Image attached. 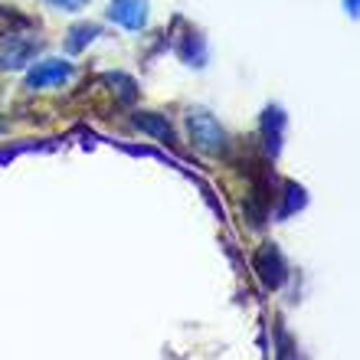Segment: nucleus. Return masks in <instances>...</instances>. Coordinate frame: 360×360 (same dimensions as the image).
I'll return each instance as SVG.
<instances>
[{
	"label": "nucleus",
	"instance_id": "nucleus-1",
	"mask_svg": "<svg viewBox=\"0 0 360 360\" xmlns=\"http://www.w3.org/2000/svg\"><path fill=\"white\" fill-rule=\"evenodd\" d=\"M187 134H190V144H193L200 154H207V158L226 154V148H229L226 128H223L217 115H210L207 108H190L187 112Z\"/></svg>",
	"mask_w": 360,
	"mask_h": 360
},
{
	"label": "nucleus",
	"instance_id": "nucleus-2",
	"mask_svg": "<svg viewBox=\"0 0 360 360\" xmlns=\"http://www.w3.org/2000/svg\"><path fill=\"white\" fill-rule=\"evenodd\" d=\"M252 269H256L259 282L266 285L269 292L282 288L285 278H288V259H285V252L275 246V243H262V246L256 249V256H252Z\"/></svg>",
	"mask_w": 360,
	"mask_h": 360
},
{
	"label": "nucleus",
	"instance_id": "nucleus-3",
	"mask_svg": "<svg viewBox=\"0 0 360 360\" xmlns=\"http://www.w3.org/2000/svg\"><path fill=\"white\" fill-rule=\"evenodd\" d=\"M43 39L37 37V30L27 33H13V37L0 39V69H23L37 59Z\"/></svg>",
	"mask_w": 360,
	"mask_h": 360
},
{
	"label": "nucleus",
	"instance_id": "nucleus-4",
	"mask_svg": "<svg viewBox=\"0 0 360 360\" xmlns=\"http://www.w3.org/2000/svg\"><path fill=\"white\" fill-rule=\"evenodd\" d=\"M72 79V63L59 56H46V59H33V66L27 69V89L37 92V89H53L63 86Z\"/></svg>",
	"mask_w": 360,
	"mask_h": 360
},
{
	"label": "nucleus",
	"instance_id": "nucleus-5",
	"mask_svg": "<svg viewBox=\"0 0 360 360\" xmlns=\"http://www.w3.org/2000/svg\"><path fill=\"white\" fill-rule=\"evenodd\" d=\"M105 13L122 30L141 33V30L148 27V17H151V4H148V0H112Z\"/></svg>",
	"mask_w": 360,
	"mask_h": 360
},
{
	"label": "nucleus",
	"instance_id": "nucleus-6",
	"mask_svg": "<svg viewBox=\"0 0 360 360\" xmlns=\"http://www.w3.org/2000/svg\"><path fill=\"white\" fill-rule=\"evenodd\" d=\"M187 27V23H184ZM174 53L180 56V63H187V66H207V39L200 37V30L187 27L184 37H174Z\"/></svg>",
	"mask_w": 360,
	"mask_h": 360
},
{
	"label": "nucleus",
	"instance_id": "nucleus-7",
	"mask_svg": "<svg viewBox=\"0 0 360 360\" xmlns=\"http://www.w3.org/2000/svg\"><path fill=\"white\" fill-rule=\"evenodd\" d=\"M282 134H285V112L278 105H269L266 112H262V148H266L269 158H278Z\"/></svg>",
	"mask_w": 360,
	"mask_h": 360
},
{
	"label": "nucleus",
	"instance_id": "nucleus-8",
	"mask_svg": "<svg viewBox=\"0 0 360 360\" xmlns=\"http://www.w3.org/2000/svg\"><path fill=\"white\" fill-rule=\"evenodd\" d=\"M134 122V128L138 131H144V134H151V138H158V141H164V144H171L174 141V128H171V122H167V115H158V112H138L131 118Z\"/></svg>",
	"mask_w": 360,
	"mask_h": 360
},
{
	"label": "nucleus",
	"instance_id": "nucleus-9",
	"mask_svg": "<svg viewBox=\"0 0 360 360\" xmlns=\"http://www.w3.org/2000/svg\"><path fill=\"white\" fill-rule=\"evenodd\" d=\"M27 30H39V23L33 17H27L20 7L0 4V39L13 37V33H27Z\"/></svg>",
	"mask_w": 360,
	"mask_h": 360
},
{
	"label": "nucleus",
	"instance_id": "nucleus-10",
	"mask_svg": "<svg viewBox=\"0 0 360 360\" xmlns=\"http://www.w3.org/2000/svg\"><path fill=\"white\" fill-rule=\"evenodd\" d=\"M98 37H102V27H98V23H92V20L72 23V27L66 30V49H69V53H82V49H89Z\"/></svg>",
	"mask_w": 360,
	"mask_h": 360
},
{
	"label": "nucleus",
	"instance_id": "nucleus-11",
	"mask_svg": "<svg viewBox=\"0 0 360 360\" xmlns=\"http://www.w3.org/2000/svg\"><path fill=\"white\" fill-rule=\"evenodd\" d=\"M105 82L112 86V92H118L122 102H134V98H138V82H134L131 76H124V72H108Z\"/></svg>",
	"mask_w": 360,
	"mask_h": 360
},
{
	"label": "nucleus",
	"instance_id": "nucleus-12",
	"mask_svg": "<svg viewBox=\"0 0 360 360\" xmlns=\"http://www.w3.org/2000/svg\"><path fill=\"white\" fill-rule=\"evenodd\" d=\"M304 203H308V197H304V187H298V184H285V203L278 207V213H275V217H278V219L292 217L295 210H302Z\"/></svg>",
	"mask_w": 360,
	"mask_h": 360
},
{
	"label": "nucleus",
	"instance_id": "nucleus-13",
	"mask_svg": "<svg viewBox=\"0 0 360 360\" xmlns=\"http://www.w3.org/2000/svg\"><path fill=\"white\" fill-rule=\"evenodd\" d=\"M43 4H49L53 10H63V13H79V10L89 7L92 0H43Z\"/></svg>",
	"mask_w": 360,
	"mask_h": 360
},
{
	"label": "nucleus",
	"instance_id": "nucleus-14",
	"mask_svg": "<svg viewBox=\"0 0 360 360\" xmlns=\"http://www.w3.org/2000/svg\"><path fill=\"white\" fill-rule=\"evenodd\" d=\"M357 7H360V0H344V10H347L351 17H357Z\"/></svg>",
	"mask_w": 360,
	"mask_h": 360
}]
</instances>
